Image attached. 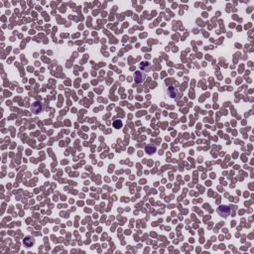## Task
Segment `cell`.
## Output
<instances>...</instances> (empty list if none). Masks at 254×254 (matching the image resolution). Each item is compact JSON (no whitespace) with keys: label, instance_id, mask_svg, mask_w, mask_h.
Returning <instances> with one entry per match:
<instances>
[{"label":"cell","instance_id":"obj_3","mask_svg":"<svg viewBox=\"0 0 254 254\" xmlns=\"http://www.w3.org/2000/svg\"><path fill=\"white\" fill-rule=\"evenodd\" d=\"M34 243H35V239L34 238H32V237H30V236H27V237L24 239V244H25L27 247L33 246Z\"/></svg>","mask_w":254,"mask_h":254},{"label":"cell","instance_id":"obj_4","mask_svg":"<svg viewBox=\"0 0 254 254\" xmlns=\"http://www.w3.org/2000/svg\"><path fill=\"white\" fill-rule=\"evenodd\" d=\"M32 109L34 111L35 113H39L40 111L42 110V105L40 102H35L33 105H32Z\"/></svg>","mask_w":254,"mask_h":254},{"label":"cell","instance_id":"obj_1","mask_svg":"<svg viewBox=\"0 0 254 254\" xmlns=\"http://www.w3.org/2000/svg\"><path fill=\"white\" fill-rule=\"evenodd\" d=\"M145 78H146V75L143 74L142 72H135V74H134V80H135L136 83H142L145 81Z\"/></svg>","mask_w":254,"mask_h":254},{"label":"cell","instance_id":"obj_7","mask_svg":"<svg viewBox=\"0 0 254 254\" xmlns=\"http://www.w3.org/2000/svg\"><path fill=\"white\" fill-rule=\"evenodd\" d=\"M169 91H170V95H171L172 97H175L176 94H177V90L174 89L173 87H170V89H169Z\"/></svg>","mask_w":254,"mask_h":254},{"label":"cell","instance_id":"obj_6","mask_svg":"<svg viewBox=\"0 0 254 254\" xmlns=\"http://www.w3.org/2000/svg\"><path fill=\"white\" fill-rule=\"evenodd\" d=\"M156 151V147L154 146V145H147V147H146V152L148 153V154H153V153H155Z\"/></svg>","mask_w":254,"mask_h":254},{"label":"cell","instance_id":"obj_5","mask_svg":"<svg viewBox=\"0 0 254 254\" xmlns=\"http://www.w3.org/2000/svg\"><path fill=\"white\" fill-rule=\"evenodd\" d=\"M140 67H141V69H143V71H145V72H149V71L151 69V65H150L148 62L142 63V64L140 65Z\"/></svg>","mask_w":254,"mask_h":254},{"label":"cell","instance_id":"obj_2","mask_svg":"<svg viewBox=\"0 0 254 254\" xmlns=\"http://www.w3.org/2000/svg\"><path fill=\"white\" fill-rule=\"evenodd\" d=\"M217 213H220L221 216H224V217H227L228 216V214L230 213V209L225 206H221L218 207V209H217Z\"/></svg>","mask_w":254,"mask_h":254},{"label":"cell","instance_id":"obj_8","mask_svg":"<svg viewBox=\"0 0 254 254\" xmlns=\"http://www.w3.org/2000/svg\"><path fill=\"white\" fill-rule=\"evenodd\" d=\"M113 126H114L115 128H120V127L122 126V122H121V121H115V122L113 123Z\"/></svg>","mask_w":254,"mask_h":254}]
</instances>
